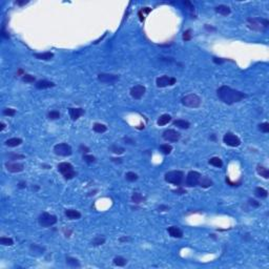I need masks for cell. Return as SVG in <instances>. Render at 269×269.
Wrapping results in <instances>:
<instances>
[{"label": "cell", "mask_w": 269, "mask_h": 269, "mask_svg": "<svg viewBox=\"0 0 269 269\" xmlns=\"http://www.w3.org/2000/svg\"><path fill=\"white\" fill-rule=\"evenodd\" d=\"M217 95H218L220 100L223 101L224 103H226V104L228 105H231L233 104V103H238L248 97L245 93H242L240 90H233V88L229 87V86L227 85L220 86L218 90H217Z\"/></svg>", "instance_id": "obj_1"}, {"label": "cell", "mask_w": 269, "mask_h": 269, "mask_svg": "<svg viewBox=\"0 0 269 269\" xmlns=\"http://www.w3.org/2000/svg\"><path fill=\"white\" fill-rule=\"evenodd\" d=\"M165 181L167 183L180 186L184 181V172L181 170H171L165 175Z\"/></svg>", "instance_id": "obj_2"}, {"label": "cell", "mask_w": 269, "mask_h": 269, "mask_svg": "<svg viewBox=\"0 0 269 269\" xmlns=\"http://www.w3.org/2000/svg\"><path fill=\"white\" fill-rule=\"evenodd\" d=\"M269 25L267 19L264 18H248L247 19V26L253 31H264Z\"/></svg>", "instance_id": "obj_3"}, {"label": "cell", "mask_w": 269, "mask_h": 269, "mask_svg": "<svg viewBox=\"0 0 269 269\" xmlns=\"http://www.w3.org/2000/svg\"><path fill=\"white\" fill-rule=\"evenodd\" d=\"M181 102H182V104L186 107L197 108L201 105L202 100L197 94H189V95H186L182 98Z\"/></svg>", "instance_id": "obj_4"}, {"label": "cell", "mask_w": 269, "mask_h": 269, "mask_svg": "<svg viewBox=\"0 0 269 269\" xmlns=\"http://www.w3.org/2000/svg\"><path fill=\"white\" fill-rule=\"evenodd\" d=\"M58 170L63 175L65 180H71L74 177H76V171L74 170V167L71 163L62 162L58 165Z\"/></svg>", "instance_id": "obj_5"}, {"label": "cell", "mask_w": 269, "mask_h": 269, "mask_svg": "<svg viewBox=\"0 0 269 269\" xmlns=\"http://www.w3.org/2000/svg\"><path fill=\"white\" fill-rule=\"evenodd\" d=\"M39 225L42 227H50L57 223V217L48 213H42L38 218Z\"/></svg>", "instance_id": "obj_6"}, {"label": "cell", "mask_w": 269, "mask_h": 269, "mask_svg": "<svg viewBox=\"0 0 269 269\" xmlns=\"http://www.w3.org/2000/svg\"><path fill=\"white\" fill-rule=\"evenodd\" d=\"M54 152H55L56 155L61 157H68L73 154V150H71V147L66 143H59L54 146Z\"/></svg>", "instance_id": "obj_7"}, {"label": "cell", "mask_w": 269, "mask_h": 269, "mask_svg": "<svg viewBox=\"0 0 269 269\" xmlns=\"http://www.w3.org/2000/svg\"><path fill=\"white\" fill-rule=\"evenodd\" d=\"M202 175L200 172L196 171V170H191L187 174L186 176V180H185V183L188 187H194L197 185H199V181L201 179Z\"/></svg>", "instance_id": "obj_8"}, {"label": "cell", "mask_w": 269, "mask_h": 269, "mask_svg": "<svg viewBox=\"0 0 269 269\" xmlns=\"http://www.w3.org/2000/svg\"><path fill=\"white\" fill-rule=\"evenodd\" d=\"M223 142L226 145L230 147H238L241 145V140L238 136H236L232 133H227L223 137Z\"/></svg>", "instance_id": "obj_9"}, {"label": "cell", "mask_w": 269, "mask_h": 269, "mask_svg": "<svg viewBox=\"0 0 269 269\" xmlns=\"http://www.w3.org/2000/svg\"><path fill=\"white\" fill-rule=\"evenodd\" d=\"M162 138L167 142H178L181 139V134L175 129H166L163 132Z\"/></svg>", "instance_id": "obj_10"}, {"label": "cell", "mask_w": 269, "mask_h": 269, "mask_svg": "<svg viewBox=\"0 0 269 269\" xmlns=\"http://www.w3.org/2000/svg\"><path fill=\"white\" fill-rule=\"evenodd\" d=\"M176 82H177L176 78H171V77H168V76L164 75V76H161V77L157 78L156 84H157L158 87H166V86L176 84Z\"/></svg>", "instance_id": "obj_11"}, {"label": "cell", "mask_w": 269, "mask_h": 269, "mask_svg": "<svg viewBox=\"0 0 269 269\" xmlns=\"http://www.w3.org/2000/svg\"><path fill=\"white\" fill-rule=\"evenodd\" d=\"M145 92H146L145 86H143L141 84H137L132 87V90H130V95H132V97L134 98V99L139 100L144 96Z\"/></svg>", "instance_id": "obj_12"}, {"label": "cell", "mask_w": 269, "mask_h": 269, "mask_svg": "<svg viewBox=\"0 0 269 269\" xmlns=\"http://www.w3.org/2000/svg\"><path fill=\"white\" fill-rule=\"evenodd\" d=\"M98 80H99L100 82H103V83H110V84H113V83L117 82V81L119 80V76L112 75V74L102 73V74H99V75H98Z\"/></svg>", "instance_id": "obj_13"}, {"label": "cell", "mask_w": 269, "mask_h": 269, "mask_svg": "<svg viewBox=\"0 0 269 269\" xmlns=\"http://www.w3.org/2000/svg\"><path fill=\"white\" fill-rule=\"evenodd\" d=\"M6 167L10 172H20L24 169V165L19 162H6Z\"/></svg>", "instance_id": "obj_14"}, {"label": "cell", "mask_w": 269, "mask_h": 269, "mask_svg": "<svg viewBox=\"0 0 269 269\" xmlns=\"http://www.w3.org/2000/svg\"><path fill=\"white\" fill-rule=\"evenodd\" d=\"M68 112H70V116H71V120H74V121H76L82 115H84V110H82V108H80V107H76V108L71 107L68 110Z\"/></svg>", "instance_id": "obj_15"}, {"label": "cell", "mask_w": 269, "mask_h": 269, "mask_svg": "<svg viewBox=\"0 0 269 269\" xmlns=\"http://www.w3.org/2000/svg\"><path fill=\"white\" fill-rule=\"evenodd\" d=\"M36 88L38 90H45V88H51L55 86V83L52 82V81H48V80H39L36 82Z\"/></svg>", "instance_id": "obj_16"}, {"label": "cell", "mask_w": 269, "mask_h": 269, "mask_svg": "<svg viewBox=\"0 0 269 269\" xmlns=\"http://www.w3.org/2000/svg\"><path fill=\"white\" fill-rule=\"evenodd\" d=\"M167 231H168V233L172 236V238L180 239V238H182V236H183V231H182L181 229H180L179 227H177V226H170V227H168Z\"/></svg>", "instance_id": "obj_17"}, {"label": "cell", "mask_w": 269, "mask_h": 269, "mask_svg": "<svg viewBox=\"0 0 269 269\" xmlns=\"http://www.w3.org/2000/svg\"><path fill=\"white\" fill-rule=\"evenodd\" d=\"M65 216L70 220H77L81 218V213L78 210H75V209H66Z\"/></svg>", "instance_id": "obj_18"}, {"label": "cell", "mask_w": 269, "mask_h": 269, "mask_svg": "<svg viewBox=\"0 0 269 269\" xmlns=\"http://www.w3.org/2000/svg\"><path fill=\"white\" fill-rule=\"evenodd\" d=\"M34 56H35L37 59H39V60L48 61L54 57V54L51 53V52H45V53H41V54L36 53V54H34Z\"/></svg>", "instance_id": "obj_19"}, {"label": "cell", "mask_w": 269, "mask_h": 269, "mask_svg": "<svg viewBox=\"0 0 269 269\" xmlns=\"http://www.w3.org/2000/svg\"><path fill=\"white\" fill-rule=\"evenodd\" d=\"M216 12L220 15H223V16H227V15L230 14V7L227 6H224V4H221V6H218L216 7Z\"/></svg>", "instance_id": "obj_20"}, {"label": "cell", "mask_w": 269, "mask_h": 269, "mask_svg": "<svg viewBox=\"0 0 269 269\" xmlns=\"http://www.w3.org/2000/svg\"><path fill=\"white\" fill-rule=\"evenodd\" d=\"M199 185L201 187H203V188H208V187H210L211 185H213V181H211L208 177L202 176L199 181Z\"/></svg>", "instance_id": "obj_21"}, {"label": "cell", "mask_w": 269, "mask_h": 269, "mask_svg": "<svg viewBox=\"0 0 269 269\" xmlns=\"http://www.w3.org/2000/svg\"><path fill=\"white\" fill-rule=\"evenodd\" d=\"M21 143H22V139H20V138H11V139L6 141V145L9 147H16V146H19Z\"/></svg>", "instance_id": "obj_22"}, {"label": "cell", "mask_w": 269, "mask_h": 269, "mask_svg": "<svg viewBox=\"0 0 269 269\" xmlns=\"http://www.w3.org/2000/svg\"><path fill=\"white\" fill-rule=\"evenodd\" d=\"M170 121H171V117H170V115L164 113V115H162L161 117L158 119V125H159V126H164V125L168 124Z\"/></svg>", "instance_id": "obj_23"}, {"label": "cell", "mask_w": 269, "mask_h": 269, "mask_svg": "<svg viewBox=\"0 0 269 269\" xmlns=\"http://www.w3.org/2000/svg\"><path fill=\"white\" fill-rule=\"evenodd\" d=\"M174 125L179 128H182V129H187V128H189V126H190V123L185 120H176L174 121Z\"/></svg>", "instance_id": "obj_24"}, {"label": "cell", "mask_w": 269, "mask_h": 269, "mask_svg": "<svg viewBox=\"0 0 269 269\" xmlns=\"http://www.w3.org/2000/svg\"><path fill=\"white\" fill-rule=\"evenodd\" d=\"M255 194L256 197H259V198H267L268 196V191L266 190L265 188H263V187H256V188L255 189Z\"/></svg>", "instance_id": "obj_25"}, {"label": "cell", "mask_w": 269, "mask_h": 269, "mask_svg": "<svg viewBox=\"0 0 269 269\" xmlns=\"http://www.w3.org/2000/svg\"><path fill=\"white\" fill-rule=\"evenodd\" d=\"M94 132L98 133V134H103L107 130V127L105 126L104 124H101V123H95L93 126Z\"/></svg>", "instance_id": "obj_26"}, {"label": "cell", "mask_w": 269, "mask_h": 269, "mask_svg": "<svg viewBox=\"0 0 269 269\" xmlns=\"http://www.w3.org/2000/svg\"><path fill=\"white\" fill-rule=\"evenodd\" d=\"M256 171H258V174L260 175L261 177H263L264 179H268V178H269V171H268V169L266 168V167L259 165V166L256 167Z\"/></svg>", "instance_id": "obj_27"}, {"label": "cell", "mask_w": 269, "mask_h": 269, "mask_svg": "<svg viewBox=\"0 0 269 269\" xmlns=\"http://www.w3.org/2000/svg\"><path fill=\"white\" fill-rule=\"evenodd\" d=\"M132 201L136 204H140V203H142V202L145 201V198L141 194H139V192H134L132 196Z\"/></svg>", "instance_id": "obj_28"}, {"label": "cell", "mask_w": 269, "mask_h": 269, "mask_svg": "<svg viewBox=\"0 0 269 269\" xmlns=\"http://www.w3.org/2000/svg\"><path fill=\"white\" fill-rule=\"evenodd\" d=\"M113 264L116 266H119V267H123V266H125L127 264V260L123 258V256H116L113 259Z\"/></svg>", "instance_id": "obj_29"}, {"label": "cell", "mask_w": 269, "mask_h": 269, "mask_svg": "<svg viewBox=\"0 0 269 269\" xmlns=\"http://www.w3.org/2000/svg\"><path fill=\"white\" fill-rule=\"evenodd\" d=\"M66 264H67L70 267H80L81 266L77 259L71 258V256H67V258H66Z\"/></svg>", "instance_id": "obj_30"}, {"label": "cell", "mask_w": 269, "mask_h": 269, "mask_svg": "<svg viewBox=\"0 0 269 269\" xmlns=\"http://www.w3.org/2000/svg\"><path fill=\"white\" fill-rule=\"evenodd\" d=\"M209 164L213 165V166H214V167H219V168L223 166V162H222V160L220 159L219 157L211 158V159L209 160Z\"/></svg>", "instance_id": "obj_31"}, {"label": "cell", "mask_w": 269, "mask_h": 269, "mask_svg": "<svg viewBox=\"0 0 269 269\" xmlns=\"http://www.w3.org/2000/svg\"><path fill=\"white\" fill-rule=\"evenodd\" d=\"M104 243H105V238L104 236H97L92 241L93 246H99V245H102V244H104Z\"/></svg>", "instance_id": "obj_32"}, {"label": "cell", "mask_w": 269, "mask_h": 269, "mask_svg": "<svg viewBox=\"0 0 269 269\" xmlns=\"http://www.w3.org/2000/svg\"><path fill=\"white\" fill-rule=\"evenodd\" d=\"M110 152H113V154H116V155H122L123 152H125V149L123 148V147L118 146V145H112V146L110 147Z\"/></svg>", "instance_id": "obj_33"}, {"label": "cell", "mask_w": 269, "mask_h": 269, "mask_svg": "<svg viewBox=\"0 0 269 269\" xmlns=\"http://www.w3.org/2000/svg\"><path fill=\"white\" fill-rule=\"evenodd\" d=\"M31 251H33V253H38V255H41V253H43V251L45 250V248L44 247H40V246L36 245V244H33V245H31Z\"/></svg>", "instance_id": "obj_34"}, {"label": "cell", "mask_w": 269, "mask_h": 269, "mask_svg": "<svg viewBox=\"0 0 269 269\" xmlns=\"http://www.w3.org/2000/svg\"><path fill=\"white\" fill-rule=\"evenodd\" d=\"M125 179H126L128 182H135L138 180V175L133 171H128L125 174Z\"/></svg>", "instance_id": "obj_35"}, {"label": "cell", "mask_w": 269, "mask_h": 269, "mask_svg": "<svg viewBox=\"0 0 269 269\" xmlns=\"http://www.w3.org/2000/svg\"><path fill=\"white\" fill-rule=\"evenodd\" d=\"M160 150H161L164 155H169L172 150V146L169 144H162L160 145Z\"/></svg>", "instance_id": "obj_36"}, {"label": "cell", "mask_w": 269, "mask_h": 269, "mask_svg": "<svg viewBox=\"0 0 269 269\" xmlns=\"http://www.w3.org/2000/svg\"><path fill=\"white\" fill-rule=\"evenodd\" d=\"M0 244L4 246H12L14 244V241L12 240L11 238H6V236H2L0 238Z\"/></svg>", "instance_id": "obj_37"}, {"label": "cell", "mask_w": 269, "mask_h": 269, "mask_svg": "<svg viewBox=\"0 0 269 269\" xmlns=\"http://www.w3.org/2000/svg\"><path fill=\"white\" fill-rule=\"evenodd\" d=\"M48 118L51 120H57L60 118V113L57 112V110H52L48 113Z\"/></svg>", "instance_id": "obj_38"}, {"label": "cell", "mask_w": 269, "mask_h": 269, "mask_svg": "<svg viewBox=\"0 0 269 269\" xmlns=\"http://www.w3.org/2000/svg\"><path fill=\"white\" fill-rule=\"evenodd\" d=\"M22 81H24V82H26V83H33V82H35V77L32 75L24 74V75L22 76Z\"/></svg>", "instance_id": "obj_39"}, {"label": "cell", "mask_w": 269, "mask_h": 269, "mask_svg": "<svg viewBox=\"0 0 269 269\" xmlns=\"http://www.w3.org/2000/svg\"><path fill=\"white\" fill-rule=\"evenodd\" d=\"M259 129L262 133H269V123L268 122L261 123V124L259 125Z\"/></svg>", "instance_id": "obj_40"}, {"label": "cell", "mask_w": 269, "mask_h": 269, "mask_svg": "<svg viewBox=\"0 0 269 269\" xmlns=\"http://www.w3.org/2000/svg\"><path fill=\"white\" fill-rule=\"evenodd\" d=\"M83 160H84L87 164H92V163L96 161V158L92 156V155H84V156H83Z\"/></svg>", "instance_id": "obj_41"}, {"label": "cell", "mask_w": 269, "mask_h": 269, "mask_svg": "<svg viewBox=\"0 0 269 269\" xmlns=\"http://www.w3.org/2000/svg\"><path fill=\"white\" fill-rule=\"evenodd\" d=\"M191 39V29H186L183 33V40L189 41Z\"/></svg>", "instance_id": "obj_42"}, {"label": "cell", "mask_w": 269, "mask_h": 269, "mask_svg": "<svg viewBox=\"0 0 269 269\" xmlns=\"http://www.w3.org/2000/svg\"><path fill=\"white\" fill-rule=\"evenodd\" d=\"M15 113H16V110H13V108H6L3 110V115L9 116V117H13V116H15Z\"/></svg>", "instance_id": "obj_43"}, {"label": "cell", "mask_w": 269, "mask_h": 269, "mask_svg": "<svg viewBox=\"0 0 269 269\" xmlns=\"http://www.w3.org/2000/svg\"><path fill=\"white\" fill-rule=\"evenodd\" d=\"M9 158L11 160H18V159H23L24 156L23 155H19V154H11V155H9Z\"/></svg>", "instance_id": "obj_44"}, {"label": "cell", "mask_w": 269, "mask_h": 269, "mask_svg": "<svg viewBox=\"0 0 269 269\" xmlns=\"http://www.w3.org/2000/svg\"><path fill=\"white\" fill-rule=\"evenodd\" d=\"M249 204H250L252 207H259V206H260V203H259L258 201H256V200H252V199L249 200Z\"/></svg>", "instance_id": "obj_45"}, {"label": "cell", "mask_w": 269, "mask_h": 269, "mask_svg": "<svg viewBox=\"0 0 269 269\" xmlns=\"http://www.w3.org/2000/svg\"><path fill=\"white\" fill-rule=\"evenodd\" d=\"M174 192H175V194H186V190L183 189V188H178Z\"/></svg>", "instance_id": "obj_46"}, {"label": "cell", "mask_w": 269, "mask_h": 269, "mask_svg": "<svg viewBox=\"0 0 269 269\" xmlns=\"http://www.w3.org/2000/svg\"><path fill=\"white\" fill-rule=\"evenodd\" d=\"M80 150H81V152H90V149H88L86 146H84V145H81V146H80Z\"/></svg>", "instance_id": "obj_47"}, {"label": "cell", "mask_w": 269, "mask_h": 269, "mask_svg": "<svg viewBox=\"0 0 269 269\" xmlns=\"http://www.w3.org/2000/svg\"><path fill=\"white\" fill-rule=\"evenodd\" d=\"M159 211H165V210H168L169 209V207H167V206H164V205H161L159 207Z\"/></svg>", "instance_id": "obj_48"}, {"label": "cell", "mask_w": 269, "mask_h": 269, "mask_svg": "<svg viewBox=\"0 0 269 269\" xmlns=\"http://www.w3.org/2000/svg\"><path fill=\"white\" fill-rule=\"evenodd\" d=\"M121 243H122V242H127V241H130V239L129 238H127V236H123V238H120V240H119Z\"/></svg>", "instance_id": "obj_49"}, {"label": "cell", "mask_w": 269, "mask_h": 269, "mask_svg": "<svg viewBox=\"0 0 269 269\" xmlns=\"http://www.w3.org/2000/svg\"><path fill=\"white\" fill-rule=\"evenodd\" d=\"M25 186H26L25 182H20V183H19V188H24Z\"/></svg>", "instance_id": "obj_50"}, {"label": "cell", "mask_w": 269, "mask_h": 269, "mask_svg": "<svg viewBox=\"0 0 269 269\" xmlns=\"http://www.w3.org/2000/svg\"><path fill=\"white\" fill-rule=\"evenodd\" d=\"M29 1H25V0H23V1H17V4H19V6H23V4H26Z\"/></svg>", "instance_id": "obj_51"}, {"label": "cell", "mask_w": 269, "mask_h": 269, "mask_svg": "<svg viewBox=\"0 0 269 269\" xmlns=\"http://www.w3.org/2000/svg\"><path fill=\"white\" fill-rule=\"evenodd\" d=\"M112 161H113V162H118V163H121V162H122V160H121V159H115V158H113Z\"/></svg>", "instance_id": "obj_52"}, {"label": "cell", "mask_w": 269, "mask_h": 269, "mask_svg": "<svg viewBox=\"0 0 269 269\" xmlns=\"http://www.w3.org/2000/svg\"><path fill=\"white\" fill-rule=\"evenodd\" d=\"M4 128H6V124H4L3 122H1V128H0V130H3Z\"/></svg>", "instance_id": "obj_53"}]
</instances>
